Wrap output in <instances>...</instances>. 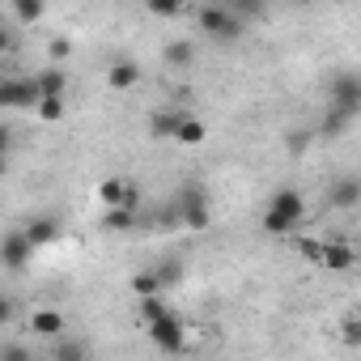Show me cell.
<instances>
[{"label": "cell", "mask_w": 361, "mask_h": 361, "mask_svg": "<svg viewBox=\"0 0 361 361\" xmlns=\"http://www.w3.org/2000/svg\"><path fill=\"white\" fill-rule=\"evenodd\" d=\"M302 221H306V196H302L298 188H281V192H272V196H268V209H264V230H268L272 238L293 234Z\"/></svg>", "instance_id": "cell-1"}, {"label": "cell", "mask_w": 361, "mask_h": 361, "mask_svg": "<svg viewBox=\"0 0 361 361\" xmlns=\"http://www.w3.org/2000/svg\"><path fill=\"white\" fill-rule=\"evenodd\" d=\"M196 26H200V35H209V39H217V43H234V39L243 35L238 9H226V5H204V9H196Z\"/></svg>", "instance_id": "cell-2"}, {"label": "cell", "mask_w": 361, "mask_h": 361, "mask_svg": "<svg viewBox=\"0 0 361 361\" xmlns=\"http://www.w3.org/2000/svg\"><path fill=\"white\" fill-rule=\"evenodd\" d=\"M327 106L331 111H340V115H361V73H353V68H340L336 77H331V85H327Z\"/></svg>", "instance_id": "cell-3"}, {"label": "cell", "mask_w": 361, "mask_h": 361, "mask_svg": "<svg viewBox=\"0 0 361 361\" xmlns=\"http://www.w3.org/2000/svg\"><path fill=\"white\" fill-rule=\"evenodd\" d=\"M174 209H178V221H183L188 230H209L213 213H209V192L200 183H188L183 192L174 196Z\"/></svg>", "instance_id": "cell-4"}, {"label": "cell", "mask_w": 361, "mask_h": 361, "mask_svg": "<svg viewBox=\"0 0 361 361\" xmlns=\"http://www.w3.org/2000/svg\"><path fill=\"white\" fill-rule=\"evenodd\" d=\"M43 90L35 77H5L0 81V106L5 111H39Z\"/></svg>", "instance_id": "cell-5"}, {"label": "cell", "mask_w": 361, "mask_h": 361, "mask_svg": "<svg viewBox=\"0 0 361 361\" xmlns=\"http://www.w3.org/2000/svg\"><path fill=\"white\" fill-rule=\"evenodd\" d=\"M145 331H149V344L157 353H183L188 348V327H183V319H178V314H166L161 323H153Z\"/></svg>", "instance_id": "cell-6"}, {"label": "cell", "mask_w": 361, "mask_h": 361, "mask_svg": "<svg viewBox=\"0 0 361 361\" xmlns=\"http://www.w3.org/2000/svg\"><path fill=\"white\" fill-rule=\"evenodd\" d=\"M30 255H35V243L26 238V230L5 234V243H0V264H5L9 272H22L30 264Z\"/></svg>", "instance_id": "cell-7"}, {"label": "cell", "mask_w": 361, "mask_h": 361, "mask_svg": "<svg viewBox=\"0 0 361 361\" xmlns=\"http://www.w3.org/2000/svg\"><path fill=\"white\" fill-rule=\"evenodd\" d=\"M30 336L35 340H64L68 336V319L60 314V310H51V306H43V310H35L30 314Z\"/></svg>", "instance_id": "cell-8"}, {"label": "cell", "mask_w": 361, "mask_h": 361, "mask_svg": "<svg viewBox=\"0 0 361 361\" xmlns=\"http://www.w3.org/2000/svg\"><path fill=\"white\" fill-rule=\"evenodd\" d=\"M327 204L331 209H357L361 204V178L357 174H340L327 183Z\"/></svg>", "instance_id": "cell-9"}, {"label": "cell", "mask_w": 361, "mask_h": 361, "mask_svg": "<svg viewBox=\"0 0 361 361\" xmlns=\"http://www.w3.org/2000/svg\"><path fill=\"white\" fill-rule=\"evenodd\" d=\"M323 268H327V272H353V268H361V255H357V247H348L344 238H327Z\"/></svg>", "instance_id": "cell-10"}, {"label": "cell", "mask_w": 361, "mask_h": 361, "mask_svg": "<svg viewBox=\"0 0 361 361\" xmlns=\"http://www.w3.org/2000/svg\"><path fill=\"white\" fill-rule=\"evenodd\" d=\"M26 238H30L35 247H47V243L64 238V226H60V217H51V213H39V217H30V221H26Z\"/></svg>", "instance_id": "cell-11"}, {"label": "cell", "mask_w": 361, "mask_h": 361, "mask_svg": "<svg viewBox=\"0 0 361 361\" xmlns=\"http://www.w3.org/2000/svg\"><path fill=\"white\" fill-rule=\"evenodd\" d=\"M183 111H170V106H161V111H153V119H149V136L153 140H178V128H183Z\"/></svg>", "instance_id": "cell-12"}, {"label": "cell", "mask_w": 361, "mask_h": 361, "mask_svg": "<svg viewBox=\"0 0 361 361\" xmlns=\"http://www.w3.org/2000/svg\"><path fill=\"white\" fill-rule=\"evenodd\" d=\"M106 85H111L115 94L136 90V85H140V64H136V60H115V64L106 68Z\"/></svg>", "instance_id": "cell-13"}, {"label": "cell", "mask_w": 361, "mask_h": 361, "mask_svg": "<svg viewBox=\"0 0 361 361\" xmlns=\"http://www.w3.org/2000/svg\"><path fill=\"white\" fill-rule=\"evenodd\" d=\"M35 81H39V90H43V98H68V68H60V64H51V68H43V73H35Z\"/></svg>", "instance_id": "cell-14"}, {"label": "cell", "mask_w": 361, "mask_h": 361, "mask_svg": "<svg viewBox=\"0 0 361 361\" xmlns=\"http://www.w3.org/2000/svg\"><path fill=\"white\" fill-rule=\"evenodd\" d=\"M128 178H102V183H98V200H102V209L111 213V209H123L128 204Z\"/></svg>", "instance_id": "cell-15"}, {"label": "cell", "mask_w": 361, "mask_h": 361, "mask_svg": "<svg viewBox=\"0 0 361 361\" xmlns=\"http://www.w3.org/2000/svg\"><path fill=\"white\" fill-rule=\"evenodd\" d=\"M166 314H174V310H170V302H166V293H157V298H140V302H136V319H140L145 327L161 323Z\"/></svg>", "instance_id": "cell-16"}, {"label": "cell", "mask_w": 361, "mask_h": 361, "mask_svg": "<svg viewBox=\"0 0 361 361\" xmlns=\"http://www.w3.org/2000/svg\"><path fill=\"white\" fill-rule=\"evenodd\" d=\"M51 361H90V348H85L81 340L64 336V340H56V344H51Z\"/></svg>", "instance_id": "cell-17"}, {"label": "cell", "mask_w": 361, "mask_h": 361, "mask_svg": "<svg viewBox=\"0 0 361 361\" xmlns=\"http://www.w3.org/2000/svg\"><path fill=\"white\" fill-rule=\"evenodd\" d=\"M192 56H196V47H192L188 39H174V43H166V51H161V60H166L170 68H188Z\"/></svg>", "instance_id": "cell-18"}, {"label": "cell", "mask_w": 361, "mask_h": 361, "mask_svg": "<svg viewBox=\"0 0 361 361\" xmlns=\"http://www.w3.org/2000/svg\"><path fill=\"white\" fill-rule=\"evenodd\" d=\"M132 293H136V302H140V298H157V293H166V289H161L157 272H153V268H145V272H136V276H132Z\"/></svg>", "instance_id": "cell-19"}, {"label": "cell", "mask_w": 361, "mask_h": 361, "mask_svg": "<svg viewBox=\"0 0 361 361\" xmlns=\"http://www.w3.org/2000/svg\"><path fill=\"white\" fill-rule=\"evenodd\" d=\"M102 230H111V234H128V230H136V213H128V209H111V213H102Z\"/></svg>", "instance_id": "cell-20"}, {"label": "cell", "mask_w": 361, "mask_h": 361, "mask_svg": "<svg viewBox=\"0 0 361 361\" xmlns=\"http://www.w3.org/2000/svg\"><path fill=\"white\" fill-rule=\"evenodd\" d=\"M9 13H13L18 22H39V18L47 13V5H43V0H13Z\"/></svg>", "instance_id": "cell-21"}, {"label": "cell", "mask_w": 361, "mask_h": 361, "mask_svg": "<svg viewBox=\"0 0 361 361\" xmlns=\"http://www.w3.org/2000/svg\"><path fill=\"white\" fill-rule=\"evenodd\" d=\"M43 123H60L64 115H68V98H43L39 102V111H35Z\"/></svg>", "instance_id": "cell-22"}, {"label": "cell", "mask_w": 361, "mask_h": 361, "mask_svg": "<svg viewBox=\"0 0 361 361\" xmlns=\"http://www.w3.org/2000/svg\"><path fill=\"white\" fill-rule=\"evenodd\" d=\"M204 136H209V128H204V119H196V115H188L183 128H178V145H200Z\"/></svg>", "instance_id": "cell-23"}, {"label": "cell", "mask_w": 361, "mask_h": 361, "mask_svg": "<svg viewBox=\"0 0 361 361\" xmlns=\"http://www.w3.org/2000/svg\"><path fill=\"white\" fill-rule=\"evenodd\" d=\"M157 281H161V289H170V285H178V281H183V264H178V259H161L157 268Z\"/></svg>", "instance_id": "cell-24"}, {"label": "cell", "mask_w": 361, "mask_h": 361, "mask_svg": "<svg viewBox=\"0 0 361 361\" xmlns=\"http://www.w3.org/2000/svg\"><path fill=\"white\" fill-rule=\"evenodd\" d=\"M0 361H35V353L22 340H5V344H0Z\"/></svg>", "instance_id": "cell-25"}, {"label": "cell", "mask_w": 361, "mask_h": 361, "mask_svg": "<svg viewBox=\"0 0 361 361\" xmlns=\"http://www.w3.org/2000/svg\"><path fill=\"white\" fill-rule=\"evenodd\" d=\"M348 123H353L348 115H340V111H331V106H327V115H323V128H319V132H323V136H340Z\"/></svg>", "instance_id": "cell-26"}, {"label": "cell", "mask_w": 361, "mask_h": 361, "mask_svg": "<svg viewBox=\"0 0 361 361\" xmlns=\"http://www.w3.org/2000/svg\"><path fill=\"white\" fill-rule=\"evenodd\" d=\"M298 251H302V259H310V264H319V268H323V255H327V243H314V238H302V243H298Z\"/></svg>", "instance_id": "cell-27"}, {"label": "cell", "mask_w": 361, "mask_h": 361, "mask_svg": "<svg viewBox=\"0 0 361 361\" xmlns=\"http://www.w3.org/2000/svg\"><path fill=\"white\" fill-rule=\"evenodd\" d=\"M149 13L153 18H178L183 5H178V0H149Z\"/></svg>", "instance_id": "cell-28"}, {"label": "cell", "mask_w": 361, "mask_h": 361, "mask_svg": "<svg viewBox=\"0 0 361 361\" xmlns=\"http://www.w3.org/2000/svg\"><path fill=\"white\" fill-rule=\"evenodd\" d=\"M73 56V43L68 39H51V64H60L64 68V60Z\"/></svg>", "instance_id": "cell-29"}, {"label": "cell", "mask_w": 361, "mask_h": 361, "mask_svg": "<svg viewBox=\"0 0 361 361\" xmlns=\"http://www.w3.org/2000/svg\"><path fill=\"white\" fill-rule=\"evenodd\" d=\"M285 145H289V153H302V149H310V136H306V132H289Z\"/></svg>", "instance_id": "cell-30"}, {"label": "cell", "mask_w": 361, "mask_h": 361, "mask_svg": "<svg viewBox=\"0 0 361 361\" xmlns=\"http://www.w3.org/2000/svg\"><path fill=\"white\" fill-rule=\"evenodd\" d=\"M357 255H361V238H357Z\"/></svg>", "instance_id": "cell-31"}, {"label": "cell", "mask_w": 361, "mask_h": 361, "mask_svg": "<svg viewBox=\"0 0 361 361\" xmlns=\"http://www.w3.org/2000/svg\"><path fill=\"white\" fill-rule=\"evenodd\" d=\"M357 323H361V319H357Z\"/></svg>", "instance_id": "cell-32"}]
</instances>
